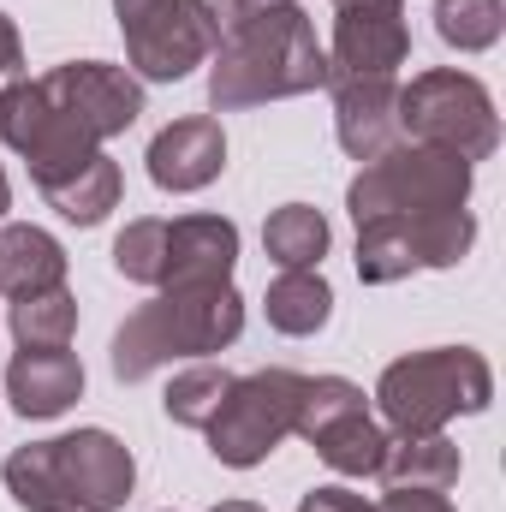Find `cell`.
Returning <instances> with one entry per match:
<instances>
[{"mask_svg": "<svg viewBox=\"0 0 506 512\" xmlns=\"http://www.w3.org/2000/svg\"><path fill=\"white\" fill-rule=\"evenodd\" d=\"M328 90V48L316 42V24L298 0H274L233 30H221L209 54V108L239 114L262 102Z\"/></svg>", "mask_w": 506, "mask_h": 512, "instance_id": "6da1fadb", "label": "cell"}, {"mask_svg": "<svg viewBox=\"0 0 506 512\" xmlns=\"http://www.w3.org/2000/svg\"><path fill=\"white\" fill-rule=\"evenodd\" d=\"M245 334V298L233 280L221 286H167L137 304L114 334V376L149 382L167 364H203Z\"/></svg>", "mask_w": 506, "mask_h": 512, "instance_id": "7a4b0ae2", "label": "cell"}, {"mask_svg": "<svg viewBox=\"0 0 506 512\" xmlns=\"http://www.w3.org/2000/svg\"><path fill=\"white\" fill-rule=\"evenodd\" d=\"M495 399V370L471 346L405 352L381 370L376 405L387 435H441L453 417H477Z\"/></svg>", "mask_w": 506, "mask_h": 512, "instance_id": "3957f363", "label": "cell"}, {"mask_svg": "<svg viewBox=\"0 0 506 512\" xmlns=\"http://www.w3.org/2000/svg\"><path fill=\"white\" fill-rule=\"evenodd\" d=\"M477 185V167L453 149L435 143H393L387 155L364 161L358 179L346 185V215L364 221H405V215H435V209H465Z\"/></svg>", "mask_w": 506, "mask_h": 512, "instance_id": "277c9868", "label": "cell"}, {"mask_svg": "<svg viewBox=\"0 0 506 512\" xmlns=\"http://www.w3.org/2000/svg\"><path fill=\"white\" fill-rule=\"evenodd\" d=\"M399 137L453 149L477 167L501 149V114H495V96L483 78H471L459 66H435L399 90Z\"/></svg>", "mask_w": 506, "mask_h": 512, "instance_id": "5b68a950", "label": "cell"}, {"mask_svg": "<svg viewBox=\"0 0 506 512\" xmlns=\"http://www.w3.org/2000/svg\"><path fill=\"white\" fill-rule=\"evenodd\" d=\"M126 30V72L137 84H179L209 66L221 24L209 0H114Z\"/></svg>", "mask_w": 506, "mask_h": 512, "instance_id": "8992f818", "label": "cell"}, {"mask_svg": "<svg viewBox=\"0 0 506 512\" xmlns=\"http://www.w3.org/2000/svg\"><path fill=\"white\" fill-rule=\"evenodd\" d=\"M298 393H304V376L298 370H251V376H233L221 411L203 429L209 435V453L227 471L262 465L298 429Z\"/></svg>", "mask_w": 506, "mask_h": 512, "instance_id": "52a82bcc", "label": "cell"}, {"mask_svg": "<svg viewBox=\"0 0 506 512\" xmlns=\"http://www.w3.org/2000/svg\"><path fill=\"white\" fill-rule=\"evenodd\" d=\"M0 143L24 155L36 191L72 179L84 161L102 155V143L54 102V90H48L42 78H12V84L0 90Z\"/></svg>", "mask_w": 506, "mask_h": 512, "instance_id": "ba28073f", "label": "cell"}, {"mask_svg": "<svg viewBox=\"0 0 506 512\" xmlns=\"http://www.w3.org/2000/svg\"><path fill=\"white\" fill-rule=\"evenodd\" d=\"M292 435H304L316 447V459L340 477H376L381 453H387V429L370 417L364 387L346 376H304Z\"/></svg>", "mask_w": 506, "mask_h": 512, "instance_id": "9c48e42d", "label": "cell"}, {"mask_svg": "<svg viewBox=\"0 0 506 512\" xmlns=\"http://www.w3.org/2000/svg\"><path fill=\"white\" fill-rule=\"evenodd\" d=\"M328 6H334L328 78H393L411 60L405 0H328Z\"/></svg>", "mask_w": 506, "mask_h": 512, "instance_id": "30bf717a", "label": "cell"}, {"mask_svg": "<svg viewBox=\"0 0 506 512\" xmlns=\"http://www.w3.org/2000/svg\"><path fill=\"white\" fill-rule=\"evenodd\" d=\"M48 447H54V471L72 512H120L131 501L137 459L114 429H72V435H54Z\"/></svg>", "mask_w": 506, "mask_h": 512, "instance_id": "8fae6325", "label": "cell"}, {"mask_svg": "<svg viewBox=\"0 0 506 512\" xmlns=\"http://www.w3.org/2000/svg\"><path fill=\"white\" fill-rule=\"evenodd\" d=\"M42 84L54 90V102L90 131L96 143L131 131L137 114H143V84L131 78L126 66H108V60H66V66H54Z\"/></svg>", "mask_w": 506, "mask_h": 512, "instance_id": "7c38bea8", "label": "cell"}, {"mask_svg": "<svg viewBox=\"0 0 506 512\" xmlns=\"http://www.w3.org/2000/svg\"><path fill=\"white\" fill-rule=\"evenodd\" d=\"M143 161H149V179L161 191L191 197V191H203V185L221 179V167H227V131H221V120H209V114L173 120V126L155 131V143H149Z\"/></svg>", "mask_w": 506, "mask_h": 512, "instance_id": "4fadbf2b", "label": "cell"}, {"mask_svg": "<svg viewBox=\"0 0 506 512\" xmlns=\"http://www.w3.org/2000/svg\"><path fill=\"white\" fill-rule=\"evenodd\" d=\"M328 90H334V137L358 167L387 155L393 143H405L399 137V84L393 78H328Z\"/></svg>", "mask_w": 506, "mask_h": 512, "instance_id": "5bb4252c", "label": "cell"}, {"mask_svg": "<svg viewBox=\"0 0 506 512\" xmlns=\"http://www.w3.org/2000/svg\"><path fill=\"white\" fill-rule=\"evenodd\" d=\"M233 262H239V227L227 215H179V221H167L161 292L167 286H221V280H233Z\"/></svg>", "mask_w": 506, "mask_h": 512, "instance_id": "9a60e30c", "label": "cell"}, {"mask_svg": "<svg viewBox=\"0 0 506 512\" xmlns=\"http://www.w3.org/2000/svg\"><path fill=\"white\" fill-rule=\"evenodd\" d=\"M6 399H12L18 417L48 423L72 399H84V364L72 352H18L6 364Z\"/></svg>", "mask_w": 506, "mask_h": 512, "instance_id": "2e32d148", "label": "cell"}, {"mask_svg": "<svg viewBox=\"0 0 506 512\" xmlns=\"http://www.w3.org/2000/svg\"><path fill=\"white\" fill-rule=\"evenodd\" d=\"M66 286V251L54 233L30 227V221H12L0 227V298H36V292H54Z\"/></svg>", "mask_w": 506, "mask_h": 512, "instance_id": "e0dca14e", "label": "cell"}, {"mask_svg": "<svg viewBox=\"0 0 506 512\" xmlns=\"http://www.w3.org/2000/svg\"><path fill=\"white\" fill-rule=\"evenodd\" d=\"M459 471H465V459L441 429V435H387L376 477L387 489H435V495H447L459 483Z\"/></svg>", "mask_w": 506, "mask_h": 512, "instance_id": "ac0fdd59", "label": "cell"}, {"mask_svg": "<svg viewBox=\"0 0 506 512\" xmlns=\"http://www.w3.org/2000/svg\"><path fill=\"white\" fill-rule=\"evenodd\" d=\"M262 310H268V328H274V334L310 340V334H322L328 316H334V286L322 280V268H280V274L268 280Z\"/></svg>", "mask_w": 506, "mask_h": 512, "instance_id": "d6986e66", "label": "cell"}, {"mask_svg": "<svg viewBox=\"0 0 506 512\" xmlns=\"http://www.w3.org/2000/svg\"><path fill=\"white\" fill-rule=\"evenodd\" d=\"M120 191H126V179H120V161L102 149L96 161H84L72 179L48 185L42 197H48V209H60V221H72V227H102V221L120 209Z\"/></svg>", "mask_w": 506, "mask_h": 512, "instance_id": "ffe728a7", "label": "cell"}, {"mask_svg": "<svg viewBox=\"0 0 506 512\" xmlns=\"http://www.w3.org/2000/svg\"><path fill=\"white\" fill-rule=\"evenodd\" d=\"M328 245H334V233H328L322 209H310V203H280L262 221V251L274 268H322Z\"/></svg>", "mask_w": 506, "mask_h": 512, "instance_id": "44dd1931", "label": "cell"}, {"mask_svg": "<svg viewBox=\"0 0 506 512\" xmlns=\"http://www.w3.org/2000/svg\"><path fill=\"white\" fill-rule=\"evenodd\" d=\"M18 352H66L72 334H78V298L66 286L54 292H36V298H18L12 316H6Z\"/></svg>", "mask_w": 506, "mask_h": 512, "instance_id": "7402d4cb", "label": "cell"}, {"mask_svg": "<svg viewBox=\"0 0 506 512\" xmlns=\"http://www.w3.org/2000/svg\"><path fill=\"white\" fill-rule=\"evenodd\" d=\"M399 227H405V239H411L417 268H459V262L471 256V245H477V221H471V209L405 215Z\"/></svg>", "mask_w": 506, "mask_h": 512, "instance_id": "603a6c76", "label": "cell"}, {"mask_svg": "<svg viewBox=\"0 0 506 512\" xmlns=\"http://www.w3.org/2000/svg\"><path fill=\"white\" fill-rule=\"evenodd\" d=\"M0 477H6V495H12L24 512H72L66 489H60V471H54V447H48V441L18 447V453L0 465Z\"/></svg>", "mask_w": 506, "mask_h": 512, "instance_id": "cb8c5ba5", "label": "cell"}, {"mask_svg": "<svg viewBox=\"0 0 506 512\" xmlns=\"http://www.w3.org/2000/svg\"><path fill=\"white\" fill-rule=\"evenodd\" d=\"M506 30V0H435V36L459 54L495 48Z\"/></svg>", "mask_w": 506, "mask_h": 512, "instance_id": "d4e9b609", "label": "cell"}, {"mask_svg": "<svg viewBox=\"0 0 506 512\" xmlns=\"http://www.w3.org/2000/svg\"><path fill=\"white\" fill-rule=\"evenodd\" d=\"M227 387L233 376L221 370V364H191V370H179L173 382H167V417L179 423V429H209V417L221 411V399H227Z\"/></svg>", "mask_w": 506, "mask_h": 512, "instance_id": "484cf974", "label": "cell"}, {"mask_svg": "<svg viewBox=\"0 0 506 512\" xmlns=\"http://www.w3.org/2000/svg\"><path fill=\"white\" fill-rule=\"evenodd\" d=\"M411 268H417V256H411V239L399 221H364L358 227V280L364 286H393Z\"/></svg>", "mask_w": 506, "mask_h": 512, "instance_id": "4316f807", "label": "cell"}, {"mask_svg": "<svg viewBox=\"0 0 506 512\" xmlns=\"http://www.w3.org/2000/svg\"><path fill=\"white\" fill-rule=\"evenodd\" d=\"M114 268L126 274L131 286H155L161 292V274H167V221H155V215L126 221V233L114 239Z\"/></svg>", "mask_w": 506, "mask_h": 512, "instance_id": "83f0119b", "label": "cell"}, {"mask_svg": "<svg viewBox=\"0 0 506 512\" xmlns=\"http://www.w3.org/2000/svg\"><path fill=\"white\" fill-rule=\"evenodd\" d=\"M298 512H376L364 495H352V489H340V483H322V489H310Z\"/></svg>", "mask_w": 506, "mask_h": 512, "instance_id": "f1b7e54d", "label": "cell"}, {"mask_svg": "<svg viewBox=\"0 0 506 512\" xmlns=\"http://www.w3.org/2000/svg\"><path fill=\"white\" fill-rule=\"evenodd\" d=\"M376 512H459V507L447 495H435V489H387Z\"/></svg>", "mask_w": 506, "mask_h": 512, "instance_id": "f546056e", "label": "cell"}, {"mask_svg": "<svg viewBox=\"0 0 506 512\" xmlns=\"http://www.w3.org/2000/svg\"><path fill=\"white\" fill-rule=\"evenodd\" d=\"M24 66V42H18V24L0 12V78H12Z\"/></svg>", "mask_w": 506, "mask_h": 512, "instance_id": "4dcf8cb0", "label": "cell"}, {"mask_svg": "<svg viewBox=\"0 0 506 512\" xmlns=\"http://www.w3.org/2000/svg\"><path fill=\"white\" fill-rule=\"evenodd\" d=\"M209 6H215V24H221V30H233L239 18H251V12L274 6V0H209Z\"/></svg>", "mask_w": 506, "mask_h": 512, "instance_id": "1f68e13d", "label": "cell"}, {"mask_svg": "<svg viewBox=\"0 0 506 512\" xmlns=\"http://www.w3.org/2000/svg\"><path fill=\"white\" fill-rule=\"evenodd\" d=\"M215 512H262V507H256V501H221Z\"/></svg>", "mask_w": 506, "mask_h": 512, "instance_id": "d6a6232c", "label": "cell"}, {"mask_svg": "<svg viewBox=\"0 0 506 512\" xmlns=\"http://www.w3.org/2000/svg\"><path fill=\"white\" fill-rule=\"evenodd\" d=\"M12 209V185H6V167H0V215Z\"/></svg>", "mask_w": 506, "mask_h": 512, "instance_id": "836d02e7", "label": "cell"}]
</instances>
